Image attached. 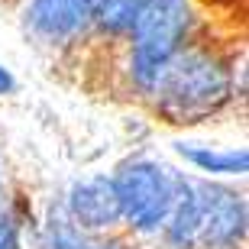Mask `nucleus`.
I'll return each instance as SVG.
<instances>
[{
	"instance_id": "f257e3e1",
	"label": "nucleus",
	"mask_w": 249,
	"mask_h": 249,
	"mask_svg": "<svg viewBox=\"0 0 249 249\" xmlns=\"http://www.w3.org/2000/svg\"><path fill=\"white\" fill-rule=\"evenodd\" d=\"M236 97H246L243 52L223 49L220 42L201 39V33L165 65V71L149 88L146 104L159 123L191 129L213 123L230 110Z\"/></svg>"
},
{
	"instance_id": "6e6552de",
	"label": "nucleus",
	"mask_w": 249,
	"mask_h": 249,
	"mask_svg": "<svg viewBox=\"0 0 249 249\" xmlns=\"http://www.w3.org/2000/svg\"><path fill=\"white\" fill-rule=\"evenodd\" d=\"M175 152L185 159V165H191L201 178H243L249 168V152L243 146H211V142H191L181 139L175 142Z\"/></svg>"
},
{
	"instance_id": "1a4fd4ad",
	"label": "nucleus",
	"mask_w": 249,
	"mask_h": 249,
	"mask_svg": "<svg viewBox=\"0 0 249 249\" xmlns=\"http://www.w3.org/2000/svg\"><path fill=\"white\" fill-rule=\"evenodd\" d=\"M146 3L149 0H101V3H97V13H94L91 36L120 42L129 33V26L136 23V17L142 13Z\"/></svg>"
},
{
	"instance_id": "0eeeda50",
	"label": "nucleus",
	"mask_w": 249,
	"mask_h": 249,
	"mask_svg": "<svg viewBox=\"0 0 249 249\" xmlns=\"http://www.w3.org/2000/svg\"><path fill=\"white\" fill-rule=\"evenodd\" d=\"M36 249H136L129 233L113 230V233H91L68 223L58 211H52L39 227Z\"/></svg>"
},
{
	"instance_id": "9d476101",
	"label": "nucleus",
	"mask_w": 249,
	"mask_h": 249,
	"mask_svg": "<svg viewBox=\"0 0 249 249\" xmlns=\"http://www.w3.org/2000/svg\"><path fill=\"white\" fill-rule=\"evenodd\" d=\"M23 230H26V213L10 197L0 207V249H23Z\"/></svg>"
},
{
	"instance_id": "423d86ee",
	"label": "nucleus",
	"mask_w": 249,
	"mask_h": 249,
	"mask_svg": "<svg viewBox=\"0 0 249 249\" xmlns=\"http://www.w3.org/2000/svg\"><path fill=\"white\" fill-rule=\"evenodd\" d=\"M55 211L62 213L68 223L81 227V230H91V233L123 230L120 204H117V194H113L110 175L74 178L71 185L65 188L62 201L55 204Z\"/></svg>"
},
{
	"instance_id": "20e7f679",
	"label": "nucleus",
	"mask_w": 249,
	"mask_h": 249,
	"mask_svg": "<svg viewBox=\"0 0 249 249\" xmlns=\"http://www.w3.org/2000/svg\"><path fill=\"white\" fill-rule=\"evenodd\" d=\"M101 0H23L19 26L36 49L65 52L91 36Z\"/></svg>"
},
{
	"instance_id": "7ed1b4c3",
	"label": "nucleus",
	"mask_w": 249,
	"mask_h": 249,
	"mask_svg": "<svg viewBox=\"0 0 249 249\" xmlns=\"http://www.w3.org/2000/svg\"><path fill=\"white\" fill-rule=\"evenodd\" d=\"M110 185L120 204L123 233L159 236L175 204L181 172L156 156H129L110 172Z\"/></svg>"
},
{
	"instance_id": "f8f14e48",
	"label": "nucleus",
	"mask_w": 249,
	"mask_h": 249,
	"mask_svg": "<svg viewBox=\"0 0 249 249\" xmlns=\"http://www.w3.org/2000/svg\"><path fill=\"white\" fill-rule=\"evenodd\" d=\"M10 201V188H7V162H3V149H0V207Z\"/></svg>"
},
{
	"instance_id": "9b49d317",
	"label": "nucleus",
	"mask_w": 249,
	"mask_h": 249,
	"mask_svg": "<svg viewBox=\"0 0 249 249\" xmlns=\"http://www.w3.org/2000/svg\"><path fill=\"white\" fill-rule=\"evenodd\" d=\"M10 94H17V78H13V71L7 65L0 62V97H10Z\"/></svg>"
},
{
	"instance_id": "f03ea898",
	"label": "nucleus",
	"mask_w": 249,
	"mask_h": 249,
	"mask_svg": "<svg viewBox=\"0 0 249 249\" xmlns=\"http://www.w3.org/2000/svg\"><path fill=\"white\" fill-rule=\"evenodd\" d=\"M197 36V10L191 0H149L123 46V81L126 91L146 101L149 88L165 71V65Z\"/></svg>"
},
{
	"instance_id": "39448f33",
	"label": "nucleus",
	"mask_w": 249,
	"mask_h": 249,
	"mask_svg": "<svg viewBox=\"0 0 249 249\" xmlns=\"http://www.w3.org/2000/svg\"><path fill=\"white\" fill-rule=\"evenodd\" d=\"M197 191V249H243L246 246V197L227 181L194 175Z\"/></svg>"
}]
</instances>
